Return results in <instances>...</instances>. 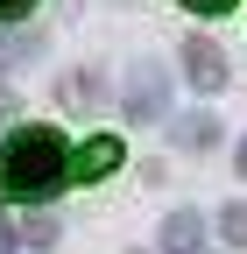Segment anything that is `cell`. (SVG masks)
<instances>
[{
  "instance_id": "cell-1",
  "label": "cell",
  "mask_w": 247,
  "mask_h": 254,
  "mask_svg": "<svg viewBox=\"0 0 247 254\" xmlns=\"http://www.w3.org/2000/svg\"><path fill=\"white\" fill-rule=\"evenodd\" d=\"M64 177H71V148H64L57 127H14L0 141V198L43 205V198H57Z\"/></svg>"
},
{
  "instance_id": "cell-2",
  "label": "cell",
  "mask_w": 247,
  "mask_h": 254,
  "mask_svg": "<svg viewBox=\"0 0 247 254\" xmlns=\"http://www.w3.org/2000/svg\"><path fill=\"white\" fill-rule=\"evenodd\" d=\"M120 99H127L134 120H163V113H170V71L141 57L134 71H127V85H120Z\"/></svg>"
},
{
  "instance_id": "cell-3",
  "label": "cell",
  "mask_w": 247,
  "mask_h": 254,
  "mask_svg": "<svg viewBox=\"0 0 247 254\" xmlns=\"http://www.w3.org/2000/svg\"><path fill=\"white\" fill-rule=\"evenodd\" d=\"M184 78H191L198 92H219L226 85V50L212 36H191V43H184Z\"/></svg>"
},
{
  "instance_id": "cell-4",
  "label": "cell",
  "mask_w": 247,
  "mask_h": 254,
  "mask_svg": "<svg viewBox=\"0 0 247 254\" xmlns=\"http://www.w3.org/2000/svg\"><path fill=\"white\" fill-rule=\"evenodd\" d=\"M120 163H127V148H120V134H92L78 155H71V177H85V184H99V177H113Z\"/></svg>"
},
{
  "instance_id": "cell-5",
  "label": "cell",
  "mask_w": 247,
  "mask_h": 254,
  "mask_svg": "<svg viewBox=\"0 0 247 254\" xmlns=\"http://www.w3.org/2000/svg\"><path fill=\"white\" fill-rule=\"evenodd\" d=\"M198 240H205V219L198 212H170L163 219V254H198Z\"/></svg>"
},
{
  "instance_id": "cell-6",
  "label": "cell",
  "mask_w": 247,
  "mask_h": 254,
  "mask_svg": "<svg viewBox=\"0 0 247 254\" xmlns=\"http://www.w3.org/2000/svg\"><path fill=\"white\" fill-rule=\"evenodd\" d=\"M14 240H21V247H50V240H57V219H50V212H36V219H14Z\"/></svg>"
},
{
  "instance_id": "cell-7",
  "label": "cell",
  "mask_w": 247,
  "mask_h": 254,
  "mask_svg": "<svg viewBox=\"0 0 247 254\" xmlns=\"http://www.w3.org/2000/svg\"><path fill=\"white\" fill-rule=\"evenodd\" d=\"M21 57H36V36H0V78H7Z\"/></svg>"
},
{
  "instance_id": "cell-8",
  "label": "cell",
  "mask_w": 247,
  "mask_h": 254,
  "mask_svg": "<svg viewBox=\"0 0 247 254\" xmlns=\"http://www.w3.org/2000/svg\"><path fill=\"white\" fill-rule=\"evenodd\" d=\"M177 141H184V148H205V141H212V120H205V113L177 120Z\"/></svg>"
},
{
  "instance_id": "cell-9",
  "label": "cell",
  "mask_w": 247,
  "mask_h": 254,
  "mask_svg": "<svg viewBox=\"0 0 247 254\" xmlns=\"http://www.w3.org/2000/svg\"><path fill=\"white\" fill-rule=\"evenodd\" d=\"M219 233H226V247H247V205H226Z\"/></svg>"
},
{
  "instance_id": "cell-10",
  "label": "cell",
  "mask_w": 247,
  "mask_h": 254,
  "mask_svg": "<svg viewBox=\"0 0 247 254\" xmlns=\"http://www.w3.org/2000/svg\"><path fill=\"white\" fill-rule=\"evenodd\" d=\"M184 7H191V14H226L233 0H184Z\"/></svg>"
},
{
  "instance_id": "cell-11",
  "label": "cell",
  "mask_w": 247,
  "mask_h": 254,
  "mask_svg": "<svg viewBox=\"0 0 247 254\" xmlns=\"http://www.w3.org/2000/svg\"><path fill=\"white\" fill-rule=\"evenodd\" d=\"M28 7H36V0H0V21H21Z\"/></svg>"
},
{
  "instance_id": "cell-12",
  "label": "cell",
  "mask_w": 247,
  "mask_h": 254,
  "mask_svg": "<svg viewBox=\"0 0 247 254\" xmlns=\"http://www.w3.org/2000/svg\"><path fill=\"white\" fill-rule=\"evenodd\" d=\"M240 177H247V141H240Z\"/></svg>"
}]
</instances>
